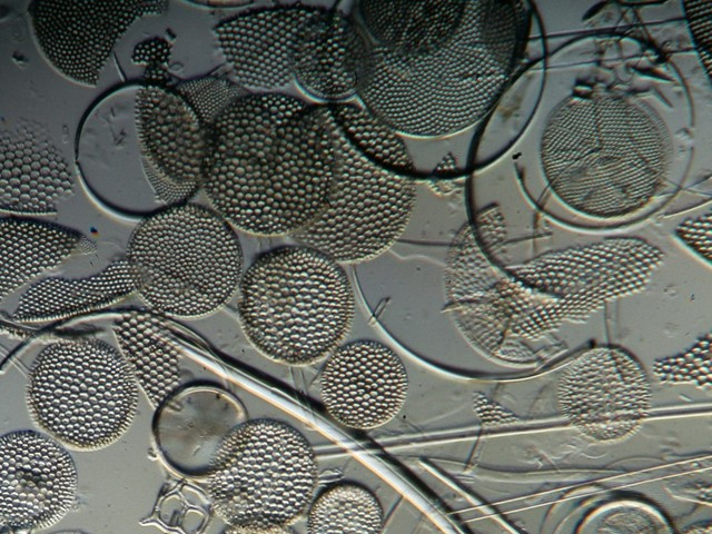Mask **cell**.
<instances>
[{
	"instance_id": "11",
	"label": "cell",
	"mask_w": 712,
	"mask_h": 534,
	"mask_svg": "<svg viewBox=\"0 0 712 534\" xmlns=\"http://www.w3.org/2000/svg\"><path fill=\"white\" fill-rule=\"evenodd\" d=\"M167 1H32L33 34L47 61L66 78L95 86L112 48L129 26L167 10Z\"/></svg>"
},
{
	"instance_id": "14",
	"label": "cell",
	"mask_w": 712,
	"mask_h": 534,
	"mask_svg": "<svg viewBox=\"0 0 712 534\" xmlns=\"http://www.w3.org/2000/svg\"><path fill=\"white\" fill-rule=\"evenodd\" d=\"M374 43L358 19L315 7L290 49L293 82L320 105L353 101L372 67Z\"/></svg>"
},
{
	"instance_id": "20",
	"label": "cell",
	"mask_w": 712,
	"mask_h": 534,
	"mask_svg": "<svg viewBox=\"0 0 712 534\" xmlns=\"http://www.w3.org/2000/svg\"><path fill=\"white\" fill-rule=\"evenodd\" d=\"M1 299L56 267L81 244L71 228L26 216L1 217Z\"/></svg>"
},
{
	"instance_id": "22",
	"label": "cell",
	"mask_w": 712,
	"mask_h": 534,
	"mask_svg": "<svg viewBox=\"0 0 712 534\" xmlns=\"http://www.w3.org/2000/svg\"><path fill=\"white\" fill-rule=\"evenodd\" d=\"M113 333L138 386L157 408L182 383L178 350L158 320L142 313L119 317Z\"/></svg>"
},
{
	"instance_id": "10",
	"label": "cell",
	"mask_w": 712,
	"mask_h": 534,
	"mask_svg": "<svg viewBox=\"0 0 712 534\" xmlns=\"http://www.w3.org/2000/svg\"><path fill=\"white\" fill-rule=\"evenodd\" d=\"M661 250L639 238H613L543 254L512 268L522 281L561 298L564 315L637 289L661 261Z\"/></svg>"
},
{
	"instance_id": "23",
	"label": "cell",
	"mask_w": 712,
	"mask_h": 534,
	"mask_svg": "<svg viewBox=\"0 0 712 534\" xmlns=\"http://www.w3.org/2000/svg\"><path fill=\"white\" fill-rule=\"evenodd\" d=\"M383 527L378 498L355 482L329 485L309 505L307 534H382Z\"/></svg>"
},
{
	"instance_id": "16",
	"label": "cell",
	"mask_w": 712,
	"mask_h": 534,
	"mask_svg": "<svg viewBox=\"0 0 712 534\" xmlns=\"http://www.w3.org/2000/svg\"><path fill=\"white\" fill-rule=\"evenodd\" d=\"M315 7L276 4L216 24L215 38L233 80L249 92H283L290 86L291 44Z\"/></svg>"
},
{
	"instance_id": "4",
	"label": "cell",
	"mask_w": 712,
	"mask_h": 534,
	"mask_svg": "<svg viewBox=\"0 0 712 534\" xmlns=\"http://www.w3.org/2000/svg\"><path fill=\"white\" fill-rule=\"evenodd\" d=\"M320 108L335 145L333 186L320 214L289 238L342 265L369 260L408 225L417 190L414 164L402 136L362 103Z\"/></svg>"
},
{
	"instance_id": "3",
	"label": "cell",
	"mask_w": 712,
	"mask_h": 534,
	"mask_svg": "<svg viewBox=\"0 0 712 534\" xmlns=\"http://www.w3.org/2000/svg\"><path fill=\"white\" fill-rule=\"evenodd\" d=\"M676 147L646 99L599 93L566 98L545 122L544 178L568 208L610 219L643 209L672 179Z\"/></svg>"
},
{
	"instance_id": "1",
	"label": "cell",
	"mask_w": 712,
	"mask_h": 534,
	"mask_svg": "<svg viewBox=\"0 0 712 534\" xmlns=\"http://www.w3.org/2000/svg\"><path fill=\"white\" fill-rule=\"evenodd\" d=\"M335 145L319 103L248 92L208 128L202 190L234 228L290 236L326 206Z\"/></svg>"
},
{
	"instance_id": "7",
	"label": "cell",
	"mask_w": 712,
	"mask_h": 534,
	"mask_svg": "<svg viewBox=\"0 0 712 534\" xmlns=\"http://www.w3.org/2000/svg\"><path fill=\"white\" fill-rule=\"evenodd\" d=\"M27 404L59 443L98 449L117 441L136 414L139 386L121 352L98 339L59 340L32 363Z\"/></svg>"
},
{
	"instance_id": "15",
	"label": "cell",
	"mask_w": 712,
	"mask_h": 534,
	"mask_svg": "<svg viewBox=\"0 0 712 534\" xmlns=\"http://www.w3.org/2000/svg\"><path fill=\"white\" fill-rule=\"evenodd\" d=\"M651 390L645 372L613 347L590 350L562 375L558 398L575 424L599 436L630 432L643 417Z\"/></svg>"
},
{
	"instance_id": "9",
	"label": "cell",
	"mask_w": 712,
	"mask_h": 534,
	"mask_svg": "<svg viewBox=\"0 0 712 534\" xmlns=\"http://www.w3.org/2000/svg\"><path fill=\"white\" fill-rule=\"evenodd\" d=\"M135 127L158 210L189 202L202 188L208 127L200 116L175 87L137 82Z\"/></svg>"
},
{
	"instance_id": "25",
	"label": "cell",
	"mask_w": 712,
	"mask_h": 534,
	"mask_svg": "<svg viewBox=\"0 0 712 534\" xmlns=\"http://www.w3.org/2000/svg\"><path fill=\"white\" fill-rule=\"evenodd\" d=\"M710 340L701 342L682 358L666 359L657 364L654 372L664 380L710 383Z\"/></svg>"
},
{
	"instance_id": "21",
	"label": "cell",
	"mask_w": 712,
	"mask_h": 534,
	"mask_svg": "<svg viewBox=\"0 0 712 534\" xmlns=\"http://www.w3.org/2000/svg\"><path fill=\"white\" fill-rule=\"evenodd\" d=\"M134 291L128 261L123 257L89 277H48L33 284L21 296L12 317L23 323L68 316L111 304Z\"/></svg>"
},
{
	"instance_id": "31",
	"label": "cell",
	"mask_w": 712,
	"mask_h": 534,
	"mask_svg": "<svg viewBox=\"0 0 712 534\" xmlns=\"http://www.w3.org/2000/svg\"><path fill=\"white\" fill-rule=\"evenodd\" d=\"M53 534H87V533H83V532H80V531H62V532H57V533H53Z\"/></svg>"
},
{
	"instance_id": "29",
	"label": "cell",
	"mask_w": 712,
	"mask_h": 534,
	"mask_svg": "<svg viewBox=\"0 0 712 534\" xmlns=\"http://www.w3.org/2000/svg\"><path fill=\"white\" fill-rule=\"evenodd\" d=\"M220 534H297L288 526H234L229 525Z\"/></svg>"
},
{
	"instance_id": "26",
	"label": "cell",
	"mask_w": 712,
	"mask_h": 534,
	"mask_svg": "<svg viewBox=\"0 0 712 534\" xmlns=\"http://www.w3.org/2000/svg\"><path fill=\"white\" fill-rule=\"evenodd\" d=\"M684 12L700 59L710 73L711 2H685Z\"/></svg>"
},
{
	"instance_id": "13",
	"label": "cell",
	"mask_w": 712,
	"mask_h": 534,
	"mask_svg": "<svg viewBox=\"0 0 712 534\" xmlns=\"http://www.w3.org/2000/svg\"><path fill=\"white\" fill-rule=\"evenodd\" d=\"M319 388L327 412L355 429L393 419L405 404L408 375L389 346L373 339L339 345L326 358Z\"/></svg>"
},
{
	"instance_id": "2",
	"label": "cell",
	"mask_w": 712,
	"mask_h": 534,
	"mask_svg": "<svg viewBox=\"0 0 712 534\" xmlns=\"http://www.w3.org/2000/svg\"><path fill=\"white\" fill-rule=\"evenodd\" d=\"M527 9L518 1H467L439 49L399 56L374 44L360 103L400 136L441 138L477 123L504 89L521 53Z\"/></svg>"
},
{
	"instance_id": "27",
	"label": "cell",
	"mask_w": 712,
	"mask_h": 534,
	"mask_svg": "<svg viewBox=\"0 0 712 534\" xmlns=\"http://www.w3.org/2000/svg\"><path fill=\"white\" fill-rule=\"evenodd\" d=\"M679 237L700 255L710 260L711 219L710 214L684 221L678 229Z\"/></svg>"
},
{
	"instance_id": "28",
	"label": "cell",
	"mask_w": 712,
	"mask_h": 534,
	"mask_svg": "<svg viewBox=\"0 0 712 534\" xmlns=\"http://www.w3.org/2000/svg\"><path fill=\"white\" fill-rule=\"evenodd\" d=\"M169 56V43L164 39L155 38L138 44L134 51L132 59L136 62L161 66L168 61Z\"/></svg>"
},
{
	"instance_id": "30",
	"label": "cell",
	"mask_w": 712,
	"mask_h": 534,
	"mask_svg": "<svg viewBox=\"0 0 712 534\" xmlns=\"http://www.w3.org/2000/svg\"><path fill=\"white\" fill-rule=\"evenodd\" d=\"M678 534H712V524L710 521L695 523Z\"/></svg>"
},
{
	"instance_id": "12",
	"label": "cell",
	"mask_w": 712,
	"mask_h": 534,
	"mask_svg": "<svg viewBox=\"0 0 712 534\" xmlns=\"http://www.w3.org/2000/svg\"><path fill=\"white\" fill-rule=\"evenodd\" d=\"M1 523L11 530H40L72 507L77 471L57 439L34 431L1 437Z\"/></svg>"
},
{
	"instance_id": "5",
	"label": "cell",
	"mask_w": 712,
	"mask_h": 534,
	"mask_svg": "<svg viewBox=\"0 0 712 534\" xmlns=\"http://www.w3.org/2000/svg\"><path fill=\"white\" fill-rule=\"evenodd\" d=\"M238 293L248 340L287 365L327 358L355 317V295L342 264L295 243L259 254L244 271Z\"/></svg>"
},
{
	"instance_id": "8",
	"label": "cell",
	"mask_w": 712,
	"mask_h": 534,
	"mask_svg": "<svg viewBox=\"0 0 712 534\" xmlns=\"http://www.w3.org/2000/svg\"><path fill=\"white\" fill-rule=\"evenodd\" d=\"M315 452L293 426L247 421L222 441L207 476L216 512L234 526H287L309 506L317 483Z\"/></svg>"
},
{
	"instance_id": "24",
	"label": "cell",
	"mask_w": 712,
	"mask_h": 534,
	"mask_svg": "<svg viewBox=\"0 0 712 534\" xmlns=\"http://www.w3.org/2000/svg\"><path fill=\"white\" fill-rule=\"evenodd\" d=\"M174 87L189 101L208 128L231 102L249 92L235 80L220 77L185 80Z\"/></svg>"
},
{
	"instance_id": "18",
	"label": "cell",
	"mask_w": 712,
	"mask_h": 534,
	"mask_svg": "<svg viewBox=\"0 0 712 534\" xmlns=\"http://www.w3.org/2000/svg\"><path fill=\"white\" fill-rule=\"evenodd\" d=\"M467 1H358V21L372 42L405 57L436 51L457 31Z\"/></svg>"
},
{
	"instance_id": "17",
	"label": "cell",
	"mask_w": 712,
	"mask_h": 534,
	"mask_svg": "<svg viewBox=\"0 0 712 534\" xmlns=\"http://www.w3.org/2000/svg\"><path fill=\"white\" fill-rule=\"evenodd\" d=\"M0 207L10 215H49L73 189L69 165L42 131L20 125L1 134Z\"/></svg>"
},
{
	"instance_id": "6",
	"label": "cell",
	"mask_w": 712,
	"mask_h": 534,
	"mask_svg": "<svg viewBox=\"0 0 712 534\" xmlns=\"http://www.w3.org/2000/svg\"><path fill=\"white\" fill-rule=\"evenodd\" d=\"M125 258L145 303L181 318L218 310L238 290L244 274L235 228L212 208L190 201L140 220Z\"/></svg>"
},
{
	"instance_id": "19",
	"label": "cell",
	"mask_w": 712,
	"mask_h": 534,
	"mask_svg": "<svg viewBox=\"0 0 712 534\" xmlns=\"http://www.w3.org/2000/svg\"><path fill=\"white\" fill-rule=\"evenodd\" d=\"M211 400L196 406L166 399L157 407L152 425L157 446L166 462L184 475L207 477L222 441L244 423L235 409L221 406L220 398Z\"/></svg>"
}]
</instances>
